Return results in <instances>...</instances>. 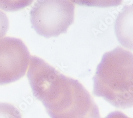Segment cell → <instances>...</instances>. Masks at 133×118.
Instances as JSON below:
<instances>
[{"instance_id": "cell-4", "label": "cell", "mask_w": 133, "mask_h": 118, "mask_svg": "<svg viewBox=\"0 0 133 118\" xmlns=\"http://www.w3.org/2000/svg\"><path fill=\"white\" fill-rule=\"evenodd\" d=\"M29 51L21 39L3 37L0 39V85L23 77L28 68Z\"/></svg>"}, {"instance_id": "cell-6", "label": "cell", "mask_w": 133, "mask_h": 118, "mask_svg": "<svg viewBox=\"0 0 133 118\" xmlns=\"http://www.w3.org/2000/svg\"><path fill=\"white\" fill-rule=\"evenodd\" d=\"M0 118H21V115L12 105L0 103Z\"/></svg>"}, {"instance_id": "cell-3", "label": "cell", "mask_w": 133, "mask_h": 118, "mask_svg": "<svg viewBox=\"0 0 133 118\" xmlns=\"http://www.w3.org/2000/svg\"><path fill=\"white\" fill-rule=\"evenodd\" d=\"M75 5L68 0H39L30 11V22L36 33L44 37L66 33L73 23Z\"/></svg>"}, {"instance_id": "cell-5", "label": "cell", "mask_w": 133, "mask_h": 118, "mask_svg": "<svg viewBox=\"0 0 133 118\" xmlns=\"http://www.w3.org/2000/svg\"><path fill=\"white\" fill-rule=\"evenodd\" d=\"M115 34L119 43L133 50V3L126 5L117 16L115 22Z\"/></svg>"}, {"instance_id": "cell-2", "label": "cell", "mask_w": 133, "mask_h": 118, "mask_svg": "<svg viewBox=\"0 0 133 118\" xmlns=\"http://www.w3.org/2000/svg\"><path fill=\"white\" fill-rule=\"evenodd\" d=\"M93 94L117 108L133 106V54L121 47L105 53L93 78Z\"/></svg>"}, {"instance_id": "cell-1", "label": "cell", "mask_w": 133, "mask_h": 118, "mask_svg": "<svg viewBox=\"0 0 133 118\" xmlns=\"http://www.w3.org/2000/svg\"><path fill=\"white\" fill-rule=\"evenodd\" d=\"M27 78L34 97L51 118H100L98 108L83 86L42 59L30 57Z\"/></svg>"}, {"instance_id": "cell-7", "label": "cell", "mask_w": 133, "mask_h": 118, "mask_svg": "<svg viewBox=\"0 0 133 118\" xmlns=\"http://www.w3.org/2000/svg\"><path fill=\"white\" fill-rule=\"evenodd\" d=\"M9 28V20L6 15L0 10V39L3 38Z\"/></svg>"}]
</instances>
